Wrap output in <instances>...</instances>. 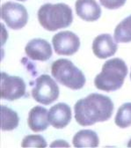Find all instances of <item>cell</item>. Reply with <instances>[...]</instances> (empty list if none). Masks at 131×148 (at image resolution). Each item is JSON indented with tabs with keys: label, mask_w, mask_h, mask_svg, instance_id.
Masks as SVG:
<instances>
[{
	"label": "cell",
	"mask_w": 131,
	"mask_h": 148,
	"mask_svg": "<svg viewBox=\"0 0 131 148\" xmlns=\"http://www.w3.org/2000/svg\"><path fill=\"white\" fill-rule=\"evenodd\" d=\"M18 125V114L5 106H1V129L8 132L16 129Z\"/></svg>",
	"instance_id": "obj_15"
},
{
	"label": "cell",
	"mask_w": 131,
	"mask_h": 148,
	"mask_svg": "<svg viewBox=\"0 0 131 148\" xmlns=\"http://www.w3.org/2000/svg\"><path fill=\"white\" fill-rule=\"evenodd\" d=\"M27 123L29 128L34 132L45 131L50 123L48 120V111L41 106L33 108L29 112Z\"/></svg>",
	"instance_id": "obj_13"
},
{
	"label": "cell",
	"mask_w": 131,
	"mask_h": 148,
	"mask_svg": "<svg viewBox=\"0 0 131 148\" xmlns=\"http://www.w3.org/2000/svg\"><path fill=\"white\" fill-rule=\"evenodd\" d=\"M130 79H131V73H130Z\"/></svg>",
	"instance_id": "obj_23"
},
{
	"label": "cell",
	"mask_w": 131,
	"mask_h": 148,
	"mask_svg": "<svg viewBox=\"0 0 131 148\" xmlns=\"http://www.w3.org/2000/svg\"><path fill=\"white\" fill-rule=\"evenodd\" d=\"M100 140L97 133L91 130H82L75 134L73 145L75 147H96Z\"/></svg>",
	"instance_id": "obj_14"
},
{
	"label": "cell",
	"mask_w": 131,
	"mask_h": 148,
	"mask_svg": "<svg viewBox=\"0 0 131 148\" xmlns=\"http://www.w3.org/2000/svg\"><path fill=\"white\" fill-rule=\"evenodd\" d=\"M48 120L55 129L65 128L71 120V109L66 103H57L48 111Z\"/></svg>",
	"instance_id": "obj_11"
},
{
	"label": "cell",
	"mask_w": 131,
	"mask_h": 148,
	"mask_svg": "<svg viewBox=\"0 0 131 148\" xmlns=\"http://www.w3.org/2000/svg\"><path fill=\"white\" fill-rule=\"evenodd\" d=\"M26 84L24 80L16 76L1 73V97L7 101H15L25 95Z\"/></svg>",
	"instance_id": "obj_7"
},
{
	"label": "cell",
	"mask_w": 131,
	"mask_h": 148,
	"mask_svg": "<svg viewBox=\"0 0 131 148\" xmlns=\"http://www.w3.org/2000/svg\"><path fill=\"white\" fill-rule=\"evenodd\" d=\"M21 146L22 147H46L47 142L42 136L28 135L23 138Z\"/></svg>",
	"instance_id": "obj_18"
},
{
	"label": "cell",
	"mask_w": 131,
	"mask_h": 148,
	"mask_svg": "<svg viewBox=\"0 0 131 148\" xmlns=\"http://www.w3.org/2000/svg\"><path fill=\"white\" fill-rule=\"evenodd\" d=\"M52 43L55 53L63 56L75 54L80 47L78 36L70 31H63L55 34Z\"/></svg>",
	"instance_id": "obj_8"
},
{
	"label": "cell",
	"mask_w": 131,
	"mask_h": 148,
	"mask_svg": "<svg viewBox=\"0 0 131 148\" xmlns=\"http://www.w3.org/2000/svg\"><path fill=\"white\" fill-rule=\"evenodd\" d=\"M128 74V67L121 58H113L106 61L102 71L95 77V86L102 91L112 92L120 89Z\"/></svg>",
	"instance_id": "obj_2"
},
{
	"label": "cell",
	"mask_w": 131,
	"mask_h": 148,
	"mask_svg": "<svg viewBox=\"0 0 131 148\" xmlns=\"http://www.w3.org/2000/svg\"><path fill=\"white\" fill-rule=\"evenodd\" d=\"M114 35L116 42L126 43L131 42V15L117 25Z\"/></svg>",
	"instance_id": "obj_16"
},
{
	"label": "cell",
	"mask_w": 131,
	"mask_h": 148,
	"mask_svg": "<svg viewBox=\"0 0 131 148\" xmlns=\"http://www.w3.org/2000/svg\"><path fill=\"white\" fill-rule=\"evenodd\" d=\"M128 147H130V146H131V139L129 140V143L128 144Z\"/></svg>",
	"instance_id": "obj_21"
},
{
	"label": "cell",
	"mask_w": 131,
	"mask_h": 148,
	"mask_svg": "<svg viewBox=\"0 0 131 148\" xmlns=\"http://www.w3.org/2000/svg\"><path fill=\"white\" fill-rule=\"evenodd\" d=\"M1 18L10 28L18 30L27 25L28 14L24 5L14 2H6L1 7Z\"/></svg>",
	"instance_id": "obj_6"
},
{
	"label": "cell",
	"mask_w": 131,
	"mask_h": 148,
	"mask_svg": "<svg viewBox=\"0 0 131 148\" xmlns=\"http://www.w3.org/2000/svg\"><path fill=\"white\" fill-rule=\"evenodd\" d=\"M75 119L82 126H90L110 119L114 112V103L108 96L91 94L77 101L74 106Z\"/></svg>",
	"instance_id": "obj_1"
},
{
	"label": "cell",
	"mask_w": 131,
	"mask_h": 148,
	"mask_svg": "<svg viewBox=\"0 0 131 148\" xmlns=\"http://www.w3.org/2000/svg\"><path fill=\"white\" fill-rule=\"evenodd\" d=\"M50 146H70V145L67 143V142H65L64 140H57V141H55L54 143H52L51 145H50Z\"/></svg>",
	"instance_id": "obj_20"
},
{
	"label": "cell",
	"mask_w": 131,
	"mask_h": 148,
	"mask_svg": "<svg viewBox=\"0 0 131 148\" xmlns=\"http://www.w3.org/2000/svg\"><path fill=\"white\" fill-rule=\"evenodd\" d=\"M18 1H23L24 2V1H27V0H18Z\"/></svg>",
	"instance_id": "obj_22"
},
{
	"label": "cell",
	"mask_w": 131,
	"mask_h": 148,
	"mask_svg": "<svg viewBox=\"0 0 131 148\" xmlns=\"http://www.w3.org/2000/svg\"><path fill=\"white\" fill-rule=\"evenodd\" d=\"M32 95L37 102L48 105L58 99L59 87L49 75L43 74L37 78Z\"/></svg>",
	"instance_id": "obj_5"
},
{
	"label": "cell",
	"mask_w": 131,
	"mask_h": 148,
	"mask_svg": "<svg viewBox=\"0 0 131 148\" xmlns=\"http://www.w3.org/2000/svg\"><path fill=\"white\" fill-rule=\"evenodd\" d=\"M38 21L46 30L57 31L72 23V11L66 4H45L38 11Z\"/></svg>",
	"instance_id": "obj_3"
},
{
	"label": "cell",
	"mask_w": 131,
	"mask_h": 148,
	"mask_svg": "<svg viewBox=\"0 0 131 148\" xmlns=\"http://www.w3.org/2000/svg\"><path fill=\"white\" fill-rule=\"evenodd\" d=\"M100 2L105 8L115 10L123 6L126 3V0H100Z\"/></svg>",
	"instance_id": "obj_19"
},
{
	"label": "cell",
	"mask_w": 131,
	"mask_h": 148,
	"mask_svg": "<svg viewBox=\"0 0 131 148\" xmlns=\"http://www.w3.org/2000/svg\"><path fill=\"white\" fill-rule=\"evenodd\" d=\"M75 8L78 16L85 21H95L101 15V8L95 0H77Z\"/></svg>",
	"instance_id": "obj_12"
},
{
	"label": "cell",
	"mask_w": 131,
	"mask_h": 148,
	"mask_svg": "<svg viewBox=\"0 0 131 148\" xmlns=\"http://www.w3.org/2000/svg\"><path fill=\"white\" fill-rule=\"evenodd\" d=\"M117 49L116 41L108 34H103L97 36L92 43L93 53L100 59H105L114 56L116 53Z\"/></svg>",
	"instance_id": "obj_9"
},
{
	"label": "cell",
	"mask_w": 131,
	"mask_h": 148,
	"mask_svg": "<svg viewBox=\"0 0 131 148\" xmlns=\"http://www.w3.org/2000/svg\"><path fill=\"white\" fill-rule=\"evenodd\" d=\"M115 120V124L121 129L131 125V102L124 103L119 108Z\"/></svg>",
	"instance_id": "obj_17"
},
{
	"label": "cell",
	"mask_w": 131,
	"mask_h": 148,
	"mask_svg": "<svg viewBox=\"0 0 131 148\" xmlns=\"http://www.w3.org/2000/svg\"><path fill=\"white\" fill-rule=\"evenodd\" d=\"M52 76L63 86L72 90H78L85 85L83 72L68 59L55 61L51 67Z\"/></svg>",
	"instance_id": "obj_4"
},
{
	"label": "cell",
	"mask_w": 131,
	"mask_h": 148,
	"mask_svg": "<svg viewBox=\"0 0 131 148\" xmlns=\"http://www.w3.org/2000/svg\"><path fill=\"white\" fill-rule=\"evenodd\" d=\"M26 54L32 60L47 61L52 57V49L50 44L43 39H33L25 48Z\"/></svg>",
	"instance_id": "obj_10"
}]
</instances>
